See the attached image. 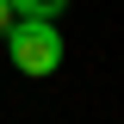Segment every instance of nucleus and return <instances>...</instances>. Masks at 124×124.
I'll list each match as a JSON object with an SVG mask.
<instances>
[{
    "mask_svg": "<svg viewBox=\"0 0 124 124\" xmlns=\"http://www.w3.org/2000/svg\"><path fill=\"white\" fill-rule=\"evenodd\" d=\"M13 13H19V19H62L68 0H13Z\"/></svg>",
    "mask_w": 124,
    "mask_h": 124,
    "instance_id": "2",
    "label": "nucleus"
},
{
    "mask_svg": "<svg viewBox=\"0 0 124 124\" xmlns=\"http://www.w3.org/2000/svg\"><path fill=\"white\" fill-rule=\"evenodd\" d=\"M13 19H19V13H13V0H0V31L13 25Z\"/></svg>",
    "mask_w": 124,
    "mask_h": 124,
    "instance_id": "3",
    "label": "nucleus"
},
{
    "mask_svg": "<svg viewBox=\"0 0 124 124\" xmlns=\"http://www.w3.org/2000/svg\"><path fill=\"white\" fill-rule=\"evenodd\" d=\"M0 37H6V50H13V68L19 75L44 81V75L62 68V31H56V19H13Z\"/></svg>",
    "mask_w": 124,
    "mask_h": 124,
    "instance_id": "1",
    "label": "nucleus"
}]
</instances>
